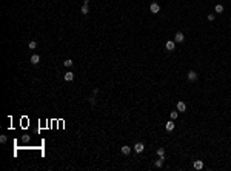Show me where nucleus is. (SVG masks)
<instances>
[{"mask_svg":"<svg viewBox=\"0 0 231 171\" xmlns=\"http://www.w3.org/2000/svg\"><path fill=\"white\" fill-rule=\"evenodd\" d=\"M223 9H225V8H223V5H220V3L214 6V11H216L217 14H222V13H223Z\"/></svg>","mask_w":231,"mask_h":171,"instance_id":"f8f14e48","label":"nucleus"},{"mask_svg":"<svg viewBox=\"0 0 231 171\" xmlns=\"http://www.w3.org/2000/svg\"><path fill=\"white\" fill-rule=\"evenodd\" d=\"M157 156L160 159H165V148H157Z\"/></svg>","mask_w":231,"mask_h":171,"instance_id":"ddd939ff","label":"nucleus"},{"mask_svg":"<svg viewBox=\"0 0 231 171\" xmlns=\"http://www.w3.org/2000/svg\"><path fill=\"white\" fill-rule=\"evenodd\" d=\"M186 77H188L189 82H194V80H197V73L196 71H188V76H186Z\"/></svg>","mask_w":231,"mask_h":171,"instance_id":"39448f33","label":"nucleus"},{"mask_svg":"<svg viewBox=\"0 0 231 171\" xmlns=\"http://www.w3.org/2000/svg\"><path fill=\"white\" fill-rule=\"evenodd\" d=\"M177 111H180V113H185L186 111V103L185 102H182V100L177 102Z\"/></svg>","mask_w":231,"mask_h":171,"instance_id":"20e7f679","label":"nucleus"},{"mask_svg":"<svg viewBox=\"0 0 231 171\" xmlns=\"http://www.w3.org/2000/svg\"><path fill=\"white\" fill-rule=\"evenodd\" d=\"M165 48L168 49V51H174V49H176V42H174V40H168V42L165 43Z\"/></svg>","mask_w":231,"mask_h":171,"instance_id":"f03ea898","label":"nucleus"},{"mask_svg":"<svg viewBox=\"0 0 231 171\" xmlns=\"http://www.w3.org/2000/svg\"><path fill=\"white\" fill-rule=\"evenodd\" d=\"M183 40H185V36H183V32H176V36H174V42L176 43H182Z\"/></svg>","mask_w":231,"mask_h":171,"instance_id":"f257e3e1","label":"nucleus"},{"mask_svg":"<svg viewBox=\"0 0 231 171\" xmlns=\"http://www.w3.org/2000/svg\"><path fill=\"white\" fill-rule=\"evenodd\" d=\"M83 5H89V0H83Z\"/></svg>","mask_w":231,"mask_h":171,"instance_id":"b1692460","label":"nucleus"},{"mask_svg":"<svg viewBox=\"0 0 231 171\" xmlns=\"http://www.w3.org/2000/svg\"><path fill=\"white\" fill-rule=\"evenodd\" d=\"M174 126H176V125H174V120L171 119V120H169V122L165 125V128H166V131H172V129H174Z\"/></svg>","mask_w":231,"mask_h":171,"instance_id":"9b49d317","label":"nucleus"},{"mask_svg":"<svg viewBox=\"0 0 231 171\" xmlns=\"http://www.w3.org/2000/svg\"><path fill=\"white\" fill-rule=\"evenodd\" d=\"M80 11H82V14H83V16H86V14H89V8H88V5H83Z\"/></svg>","mask_w":231,"mask_h":171,"instance_id":"4468645a","label":"nucleus"},{"mask_svg":"<svg viewBox=\"0 0 231 171\" xmlns=\"http://www.w3.org/2000/svg\"><path fill=\"white\" fill-rule=\"evenodd\" d=\"M72 63H74V62H72L71 59H66V60L63 62V65H65L66 68H71V66H72Z\"/></svg>","mask_w":231,"mask_h":171,"instance_id":"dca6fc26","label":"nucleus"},{"mask_svg":"<svg viewBox=\"0 0 231 171\" xmlns=\"http://www.w3.org/2000/svg\"><path fill=\"white\" fill-rule=\"evenodd\" d=\"M89 103H91V105H96V97H89Z\"/></svg>","mask_w":231,"mask_h":171,"instance_id":"4be33fe9","label":"nucleus"},{"mask_svg":"<svg viewBox=\"0 0 231 171\" xmlns=\"http://www.w3.org/2000/svg\"><path fill=\"white\" fill-rule=\"evenodd\" d=\"M99 93V88H94V90H92V94H94V96H96V94H97Z\"/></svg>","mask_w":231,"mask_h":171,"instance_id":"5701e85b","label":"nucleus"},{"mask_svg":"<svg viewBox=\"0 0 231 171\" xmlns=\"http://www.w3.org/2000/svg\"><path fill=\"white\" fill-rule=\"evenodd\" d=\"M150 11H151L153 14H157V13L160 11V6H159V3H156V2H154V3H151V5H150Z\"/></svg>","mask_w":231,"mask_h":171,"instance_id":"7ed1b4c3","label":"nucleus"},{"mask_svg":"<svg viewBox=\"0 0 231 171\" xmlns=\"http://www.w3.org/2000/svg\"><path fill=\"white\" fill-rule=\"evenodd\" d=\"M193 167H194V170H202V168H203V162L202 160H194Z\"/></svg>","mask_w":231,"mask_h":171,"instance_id":"1a4fd4ad","label":"nucleus"},{"mask_svg":"<svg viewBox=\"0 0 231 171\" xmlns=\"http://www.w3.org/2000/svg\"><path fill=\"white\" fill-rule=\"evenodd\" d=\"M22 142L28 143V142H29V136H23V137H22Z\"/></svg>","mask_w":231,"mask_h":171,"instance_id":"a211bd4d","label":"nucleus"},{"mask_svg":"<svg viewBox=\"0 0 231 171\" xmlns=\"http://www.w3.org/2000/svg\"><path fill=\"white\" fill-rule=\"evenodd\" d=\"M169 117H171L172 120H176L177 117H179V111H171V113H169Z\"/></svg>","mask_w":231,"mask_h":171,"instance_id":"2eb2a0df","label":"nucleus"},{"mask_svg":"<svg viewBox=\"0 0 231 171\" xmlns=\"http://www.w3.org/2000/svg\"><path fill=\"white\" fill-rule=\"evenodd\" d=\"M6 140H8V137H6V136H0V142H2V143H5Z\"/></svg>","mask_w":231,"mask_h":171,"instance_id":"aec40b11","label":"nucleus"},{"mask_svg":"<svg viewBox=\"0 0 231 171\" xmlns=\"http://www.w3.org/2000/svg\"><path fill=\"white\" fill-rule=\"evenodd\" d=\"M214 19H216V16H214V14H208V20H210V22H213Z\"/></svg>","mask_w":231,"mask_h":171,"instance_id":"412c9836","label":"nucleus"},{"mask_svg":"<svg viewBox=\"0 0 231 171\" xmlns=\"http://www.w3.org/2000/svg\"><path fill=\"white\" fill-rule=\"evenodd\" d=\"M133 148H134V151H136V153H142V151H143V148H145V145H143L142 142H137L136 145L133 146Z\"/></svg>","mask_w":231,"mask_h":171,"instance_id":"423d86ee","label":"nucleus"},{"mask_svg":"<svg viewBox=\"0 0 231 171\" xmlns=\"http://www.w3.org/2000/svg\"><path fill=\"white\" fill-rule=\"evenodd\" d=\"M163 160H165V159H160V157H159V160H156V162H154V165H156L157 168H162V165H163Z\"/></svg>","mask_w":231,"mask_h":171,"instance_id":"f3484780","label":"nucleus"},{"mask_svg":"<svg viewBox=\"0 0 231 171\" xmlns=\"http://www.w3.org/2000/svg\"><path fill=\"white\" fill-rule=\"evenodd\" d=\"M63 79H65L66 82H71V80H74V74H72L71 71H68V73H65V76H63Z\"/></svg>","mask_w":231,"mask_h":171,"instance_id":"6e6552de","label":"nucleus"},{"mask_svg":"<svg viewBox=\"0 0 231 171\" xmlns=\"http://www.w3.org/2000/svg\"><path fill=\"white\" fill-rule=\"evenodd\" d=\"M120 151H122V154H125V156H128L131 153V146H128V145H123L120 148Z\"/></svg>","mask_w":231,"mask_h":171,"instance_id":"9d476101","label":"nucleus"},{"mask_svg":"<svg viewBox=\"0 0 231 171\" xmlns=\"http://www.w3.org/2000/svg\"><path fill=\"white\" fill-rule=\"evenodd\" d=\"M31 63H33V65H39L40 63V56L39 54H33V56H31Z\"/></svg>","mask_w":231,"mask_h":171,"instance_id":"0eeeda50","label":"nucleus"},{"mask_svg":"<svg viewBox=\"0 0 231 171\" xmlns=\"http://www.w3.org/2000/svg\"><path fill=\"white\" fill-rule=\"evenodd\" d=\"M28 46H29V48H31V49H36V46H37V43H36V42H29V45H28Z\"/></svg>","mask_w":231,"mask_h":171,"instance_id":"6ab92c4d","label":"nucleus"}]
</instances>
